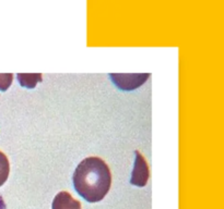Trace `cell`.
Segmentation results:
<instances>
[{
  "mask_svg": "<svg viewBox=\"0 0 224 209\" xmlns=\"http://www.w3.org/2000/svg\"><path fill=\"white\" fill-rule=\"evenodd\" d=\"M72 182L82 198L89 203H99L110 190L112 174L104 160L99 157H88L78 164Z\"/></svg>",
  "mask_w": 224,
  "mask_h": 209,
  "instance_id": "1",
  "label": "cell"
},
{
  "mask_svg": "<svg viewBox=\"0 0 224 209\" xmlns=\"http://www.w3.org/2000/svg\"><path fill=\"white\" fill-rule=\"evenodd\" d=\"M112 82L121 90H134L147 82L150 73H135V74H110Z\"/></svg>",
  "mask_w": 224,
  "mask_h": 209,
  "instance_id": "2",
  "label": "cell"
},
{
  "mask_svg": "<svg viewBox=\"0 0 224 209\" xmlns=\"http://www.w3.org/2000/svg\"><path fill=\"white\" fill-rule=\"evenodd\" d=\"M136 159H135L134 170L131 173L130 183L138 187H143L147 185L150 177V169L145 159L138 150H135Z\"/></svg>",
  "mask_w": 224,
  "mask_h": 209,
  "instance_id": "3",
  "label": "cell"
},
{
  "mask_svg": "<svg viewBox=\"0 0 224 209\" xmlns=\"http://www.w3.org/2000/svg\"><path fill=\"white\" fill-rule=\"evenodd\" d=\"M51 209H81V203L73 198L70 193L62 190L55 196Z\"/></svg>",
  "mask_w": 224,
  "mask_h": 209,
  "instance_id": "4",
  "label": "cell"
},
{
  "mask_svg": "<svg viewBox=\"0 0 224 209\" xmlns=\"http://www.w3.org/2000/svg\"><path fill=\"white\" fill-rule=\"evenodd\" d=\"M20 85L26 88H34L38 82H42L43 75L40 73H18L16 75Z\"/></svg>",
  "mask_w": 224,
  "mask_h": 209,
  "instance_id": "5",
  "label": "cell"
},
{
  "mask_svg": "<svg viewBox=\"0 0 224 209\" xmlns=\"http://www.w3.org/2000/svg\"><path fill=\"white\" fill-rule=\"evenodd\" d=\"M10 173V163L8 157L5 156L2 151H0V186H2L8 180Z\"/></svg>",
  "mask_w": 224,
  "mask_h": 209,
  "instance_id": "6",
  "label": "cell"
},
{
  "mask_svg": "<svg viewBox=\"0 0 224 209\" xmlns=\"http://www.w3.org/2000/svg\"><path fill=\"white\" fill-rule=\"evenodd\" d=\"M12 81H13L12 73H0V90L5 92L12 84Z\"/></svg>",
  "mask_w": 224,
  "mask_h": 209,
  "instance_id": "7",
  "label": "cell"
},
{
  "mask_svg": "<svg viewBox=\"0 0 224 209\" xmlns=\"http://www.w3.org/2000/svg\"><path fill=\"white\" fill-rule=\"evenodd\" d=\"M0 209H5V204L3 201V198L0 196Z\"/></svg>",
  "mask_w": 224,
  "mask_h": 209,
  "instance_id": "8",
  "label": "cell"
}]
</instances>
